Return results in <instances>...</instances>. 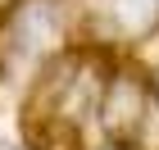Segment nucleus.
Here are the masks:
<instances>
[{
	"label": "nucleus",
	"instance_id": "obj_2",
	"mask_svg": "<svg viewBox=\"0 0 159 150\" xmlns=\"http://www.w3.org/2000/svg\"><path fill=\"white\" fill-rule=\"evenodd\" d=\"M109 18L123 37H146L159 23V0H109Z\"/></svg>",
	"mask_w": 159,
	"mask_h": 150
},
{
	"label": "nucleus",
	"instance_id": "obj_1",
	"mask_svg": "<svg viewBox=\"0 0 159 150\" xmlns=\"http://www.w3.org/2000/svg\"><path fill=\"white\" fill-rule=\"evenodd\" d=\"M64 41V18H59V5L55 0H23L18 9L5 18V37H0V50L5 59L14 64H32L46 59L50 50Z\"/></svg>",
	"mask_w": 159,
	"mask_h": 150
}]
</instances>
